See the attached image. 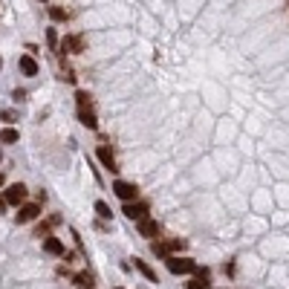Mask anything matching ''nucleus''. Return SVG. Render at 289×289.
I'll return each instance as SVG.
<instances>
[{
    "label": "nucleus",
    "instance_id": "f257e3e1",
    "mask_svg": "<svg viewBox=\"0 0 289 289\" xmlns=\"http://www.w3.org/2000/svg\"><path fill=\"white\" fill-rule=\"evenodd\" d=\"M165 263H168V269L174 272V275H191V272H197V263L194 260H188V257H165Z\"/></svg>",
    "mask_w": 289,
    "mask_h": 289
},
{
    "label": "nucleus",
    "instance_id": "f03ea898",
    "mask_svg": "<svg viewBox=\"0 0 289 289\" xmlns=\"http://www.w3.org/2000/svg\"><path fill=\"white\" fill-rule=\"evenodd\" d=\"M113 191H116L119 200H125V202H133V200L139 197V188H136L133 182H125V179H116V182H113Z\"/></svg>",
    "mask_w": 289,
    "mask_h": 289
},
{
    "label": "nucleus",
    "instance_id": "7ed1b4c3",
    "mask_svg": "<svg viewBox=\"0 0 289 289\" xmlns=\"http://www.w3.org/2000/svg\"><path fill=\"white\" fill-rule=\"evenodd\" d=\"M122 214L128 217V220H145V214H148V202H125V208H122Z\"/></svg>",
    "mask_w": 289,
    "mask_h": 289
},
{
    "label": "nucleus",
    "instance_id": "20e7f679",
    "mask_svg": "<svg viewBox=\"0 0 289 289\" xmlns=\"http://www.w3.org/2000/svg\"><path fill=\"white\" fill-rule=\"evenodd\" d=\"M84 49H87L84 35H67L64 44H61V52H84Z\"/></svg>",
    "mask_w": 289,
    "mask_h": 289
},
{
    "label": "nucleus",
    "instance_id": "39448f33",
    "mask_svg": "<svg viewBox=\"0 0 289 289\" xmlns=\"http://www.w3.org/2000/svg\"><path fill=\"white\" fill-rule=\"evenodd\" d=\"M3 197H6V202H9V205H21V202L26 200V185L15 182V185H9V188H6Z\"/></svg>",
    "mask_w": 289,
    "mask_h": 289
},
{
    "label": "nucleus",
    "instance_id": "423d86ee",
    "mask_svg": "<svg viewBox=\"0 0 289 289\" xmlns=\"http://www.w3.org/2000/svg\"><path fill=\"white\" fill-rule=\"evenodd\" d=\"M38 214H41V202H29V205H21V211H18V223H32Z\"/></svg>",
    "mask_w": 289,
    "mask_h": 289
},
{
    "label": "nucleus",
    "instance_id": "0eeeda50",
    "mask_svg": "<svg viewBox=\"0 0 289 289\" xmlns=\"http://www.w3.org/2000/svg\"><path fill=\"white\" fill-rule=\"evenodd\" d=\"M96 156H98V162H101V165H104V168H107L110 174H116V171H119V165H116V156L110 154V148H104V145H101V148L96 151Z\"/></svg>",
    "mask_w": 289,
    "mask_h": 289
},
{
    "label": "nucleus",
    "instance_id": "6e6552de",
    "mask_svg": "<svg viewBox=\"0 0 289 289\" xmlns=\"http://www.w3.org/2000/svg\"><path fill=\"white\" fill-rule=\"evenodd\" d=\"M139 234H142V237H156V234H159V223L151 220V217L139 220Z\"/></svg>",
    "mask_w": 289,
    "mask_h": 289
},
{
    "label": "nucleus",
    "instance_id": "1a4fd4ad",
    "mask_svg": "<svg viewBox=\"0 0 289 289\" xmlns=\"http://www.w3.org/2000/svg\"><path fill=\"white\" fill-rule=\"evenodd\" d=\"M78 122H81L84 128H90V130H96V128H98V122H96V113H93L90 107H78Z\"/></svg>",
    "mask_w": 289,
    "mask_h": 289
},
{
    "label": "nucleus",
    "instance_id": "9d476101",
    "mask_svg": "<svg viewBox=\"0 0 289 289\" xmlns=\"http://www.w3.org/2000/svg\"><path fill=\"white\" fill-rule=\"evenodd\" d=\"M44 249L55 257H64V243H61L58 237H46V240H44Z\"/></svg>",
    "mask_w": 289,
    "mask_h": 289
},
{
    "label": "nucleus",
    "instance_id": "9b49d317",
    "mask_svg": "<svg viewBox=\"0 0 289 289\" xmlns=\"http://www.w3.org/2000/svg\"><path fill=\"white\" fill-rule=\"evenodd\" d=\"M21 72H23V75H38V64H35L32 55H23V58H21Z\"/></svg>",
    "mask_w": 289,
    "mask_h": 289
},
{
    "label": "nucleus",
    "instance_id": "f8f14e48",
    "mask_svg": "<svg viewBox=\"0 0 289 289\" xmlns=\"http://www.w3.org/2000/svg\"><path fill=\"white\" fill-rule=\"evenodd\" d=\"M133 263H136V269H139V272H142V275H145V278H148L151 284H159V278H156V272H154V269H151V266H148L145 260H133Z\"/></svg>",
    "mask_w": 289,
    "mask_h": 289
},
{
    "label": "nucleus",
    "instance_id": "ddd939ff",
    "mask_svg": "<svg viewBox=\"0 0 289 289\" xmlns=\"http://www.w3.org/2000/svg\"><path fill=\"white\" fill-rule=\"evenodd\" d=\"M75 287H78V289H93V287H96V281H93V275L81 272V275H75Z\"/></svg>",
    "mask_w": 289,
    "mask_h": 289
},
{
    "label": "nucleus",
    "instance_id": "4468645a",
    "mask_svg": "<svg viewBox=\"0 0 289 289\" xmlns=\"http://www.w3.org/2000/svg\"><path fill=\"white\" fill-rule=\"evenodd\" d=\"M0 142H3V145L18 142V130H15V128H3V130H0Z\"/></svg>",
    "mask_w": 289,
    "mask_h": 289
},
{
    "label": "nucleus",
    "instance_id": "2eb2a0df",
    "mask_svg": "<svg viewBox=\"0 0 289 289\" xmlns=\"http://www.w3.org/2000/svg\"><path fill=\"white\" fill-rule=\"evenodd\" d=\"M96 211H98V217H104V220H110V217H113V211H110V205H107V202H101V200L96 202Z\"/></svg>",
    "mask_w": 289,
    "mask_h": 289
},
{
    "label": "nucleus",
    "instance_id": "dca6fc26",
    "mask_svg": "<svg viewBox=\"0 0 289 289\" xmlns=\"http://www.w3.org/2000/svg\"><path fill=\"white\" fill-rule=\"evenodd\" d=\"M49 228H52L49 220H46V223H41V225H35V237H44V240H46V237H49Z\"/></svg>",
    "mask_w": 289,
    "mask_h": 289
},
{
    "label": "nucleus",
    "instance_id": "f3484780",
    "mask_svg": "<svg viewBox=\"0 0 289 289\" xmlns=\"http://www.w3.org/2000/svg\"><path fill=\"white\" fill-rule=\"evenodd\" d=\"M165 249H168V255H174V252H182V249H185V243H182V240H168V243H165Z\"/></svg>",
    "mask_w": 289,
    "mask_h": 289
},
{
    "label": "nucleus",
    "instance_id": "a211bd4d",
    "mask_svg": "<svg viewBox=\"0 0 289 289\" xmlns=\"http://www.w3.org/2000/svg\"><path fill=\"white\" fill-rule=\"evenodd\" d=\"M49 18H52V21H67V12L61 6H49Z\"/></svg>",
    "mask_w": 289,
    "mask_h": 289
},
{
    "label": "nucleus",
    "instance_id": "6ab92c4d",
    "mask_svg": "<svg viewBox=\"0 0 289 289\" xmlns=\"http://www.w3.org/2000/svg\"><path fill=\"white\" fill-rule=\"evenodd\" d=\"M75 101H78V107H90V96H87L84 90H78V93H75Z\"/></svg>",
    "mask_w": 289,
    "mask_h": 289
},
{
    "label": "nucleus",
    "instance_id": "aec40b11",
    "mask_svg": "<svg viewBox=\"0 0 289 289\" xmlns=\"http://www.w3.org/2000/svg\"><path fill=\"white\" fill-rule=\"evenodd\" d=\"M46 41H49L52 49H58V32H55V29H46Z\"/></svg>",
    "mask_w": 289,
    "mask_h": 289
},
{
    "label": "nucleus",
    "instance_id": "412c9836",
    "mask_svg": "<svg viewBox=\"0 0 289 289\" xmlns=\"http://www.w3.org/2000/svg\"><path fill=\"white\" fill-rule=\"evenodd\" d=\"M185 287H188V289H211V287H208V281H200V278H197V281H188Z\"/></svg>",
    "mask_w": 289,
    "mask_h": 289
},
{
    "label": "nucleus",
    "instance_id": "4be33fe9",
    "mask_svg": "<svg viewBox=\"0 0 289 289\" xmlns=\"http://www.w3.org/2000/svg\"><path fill=\"white\" fill-rule=\"evenodd\" d=\"M200 281H208V269H202V266H197V272H194Z\"/></svg>",
    "mask_w": 289,
    "mask_h": 289
},
{
    "label": "nucleus",
    "instance_id": "5701e85b",
    "mask_svg": "<svg viewBox=\"0 0 289 289\" xmlns=\"http://www.w3.org/2000/svg\"><path fill=\"white\" fill-rule=\"evenodd\" d=\"M6 205H9V202H6V197H0V214L6 211Z\"/></svg>",
    "mask_w": 289,
    "mask_h": 289
},
{
    "label": "nucleus",
    "instance_id": "b1692460",
    "mask_svg": "<svg viewBox=\"0 0 289 289\" xmlns=\"http://www.w3.org/2000/svg\"><path fill=\"white\" fill-rule=\"evenodd\" d=\"M0 185H3V174H0Z\"/></svg>",
    "mask_w": 289,
    "mask_h": 289
},
{
    "label": "nucleus",
    "instance_id": "393cba45",
    "mask_svg": "<svg viewBox=\"0 0 289 289\" xmlns=\"http://www.w3.org/2000/svg\"><path fill=\"white\" fill-rule=\"evenodd\" d=\"M0 67H3V58H0Z\"/></svg>",
    "mask_w": 289,
    "mask_h": 289
},
{
    "label": "nucleus",
    "instance_id": "a878e982",
    "mask_svg": "<svg viewBox=\"0 0 289 289\" xmlns=\"http://www.w3.org/2000/svg\"><path fill=\"white\" fill-rule=\"evenodd\" d=\"M116 289H122V287H116Z\"/></svg>",
    "mask_w": 289,
    "mask_h": 289
},
{
    "label": "nucleus",
    "instance_id": "bb28decb",
    "mask_svg": "<svg viewBox=\"0 0 289 289\" xmlns=\"http://www.w3.org/2000/svg\"><path fill=\"white\" fill-rule=\"evenodd\" d=\"M41 3H44V0H41Z\"/></svg>",
    "mask_w": 289,
    "mask_h": 289
}]
</instances>
